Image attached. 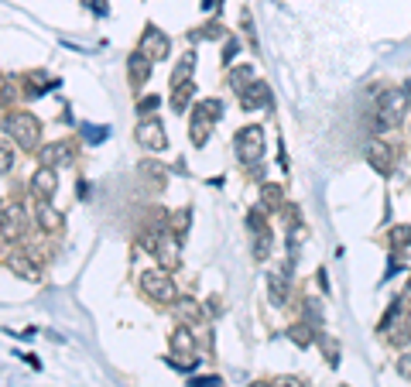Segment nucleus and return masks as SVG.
<instances>
[{"label":"nucleus","instance_id":"nucleus-22","mask_svg":"<svg viewBox=\"0 0 411 387\" xmlns=\"http://www.w3.org/2000/svg\"><path fill=\"white\" fill-rule=\"evenodd\" d=\"M319 343H323V349H326L329 363H336V340H332V336H319Z\"/></svg>","mask_w":411,"mask_h":387},{"label":"nucleus","instance_id":"nucleus-6","mask_svg":"<svg viewBox=\"0 0 411 387\" xmlns=\"http://www.w3.org/2000/svg\"><path fill=\"white\" fill-rule=\"evenodd\" d=\"M10 127H14V134H17V141H21L24 148H35V144H38L41 127H38V120H35L31 114H17Z\"/></svg>","mask_w":411,"mask_h":387},{"label":"nucleus","instance_id":"nucleus-3","mask_svg":"<svg viewBox=\"0 0 411 387\" xmlns=\"http://www.w3.org/2000/svg\"><path fill=\"white\" fill-rule=\"evenodd\" d=\"M216 120H219V103H216V100L196 107V116H192V141H196V144H203L206 137H209V130H212Z\"/></svg>","mask_w":411,"mask_h":387},{"label":"nucleus","instance_id":"nucleus-8","mask_svg":"<svg viewBox=\"0 0 411 387\" xmlns=\"http://www.w3.org/2000/svg\"><path fill=\"white\" fill-rule=\"evenodd\" d=\"M69 144L65 141H55V144H45L38 151V165H45V168H55V165H62V161H69Z\"/></svg>","mask_w":411,"mask_h":387},{"label":"nucleus","instance_id":"nucleus-14","mask_svg":"<svg viewBox=\"0 0 411 387\" xmlns=\"http://www.w3.org/2000/svg\"><path fill=\"white\" fill-rule=\"evenodd\" d=\"M192 93H196V86H192V82H178V86H175V93H171L175 110H185V107H189V100H192Z\"/></svg>","mask_w":411,"mask_h":387},{"label":"nucleus","instance_id":"nucleus-10","mask_svg":"<svg viewBox=\"0 0 411 387\" xmlns=\"http://www.w3.org/2000/svg\"><path fill=\"white\" fill-rule=\"evenodd\" d=\"M367 158H370V165H373L377 172H391V148H387V144H380V141H370Z\"/></svg>","mask_w":411,"mask_h":387},{"label":"nucleus","instance_id":"nucleus-25","mask_svg":"<svg viewBox=\"0 0 411 387\" xmlns=\"http://www.w3.org/2000/svg\"><path fill=\"white\" fill-rule=\"evenodd\" d=\"M398 374L411 377V356H401V360H398Z\"/></svg>","mask_w":411,"mask_h":387},{"label":"nucleus","instance_id":"nucleus-23","mask_svg":"<svg viewBox=\"0 0 411 387\" xmlns=\"http://www.w3.org/2000/svg\"><path fill=\"white\" fill-rule=\"evenodd\" d=\"M192 387H223V381H219V377H199V381H192Z\"/></svg>","mask_w":411,"mask_h":387},{"label":"nucleus","instance_id":"nucleus-24","mask_svg":"<svg viewBox=\"0 0 411 387\" xmlns=\"http://www.w3.org/2000/svg\"><path fill=\"white\" fill-rule=\"evenodd\" d=\"M158 107V96H148V100H141V114H151Z\"/></svg>","mask_w":411,"mask_h":387},{"label":"nucleus","instance_id":"nucleus-27","mask_svg":"<svg viewBox=\"0 0 411 387\" xmlns=\"http://www.w3.org/2000/svg\"><path fill=\"white\" fill-rule=\"evenodd\" d=\"M254 387H267V384H254Z\"/></svg>","mask_w":411,"mask_h":387},{"label":"nucleus","instance_id":"nucleus-4","mask_svg":"<svg viewBox=\"0 0 411 387\" xmlns=\"http://www.w3.org/2000/svg\"><path fill=\"white\" fill-rule=\"evenodd\" d=\"M137 141L151 151H164L168 148V137H164V127L158 120H141L137 123Z\"/></svg>","mask_w":411,"mask_h":387},{"label":"nucleus","instance_id":"nucleus-15","mask_svg":"<svg viewBox=\"0 0 411 387\" xmlns=\"http://www.w3.org/2000/svg\"><path fill=\"white\" fill-rule=\"evenodd\" d=\"M192 69H196V55H192V52H185V55H182V66H178V69H175V86H178V82H189V76H192Z\"/></svg>","mask_w":411,"mask_h":387},{"label":"nucleus","instance_id":"nucleus-1","mask_svg":"<svg viewBox=\"0 0 411 387\" xmlns=\"http://www.w3.org/2000/svg\"><path fill=\"white\" fill-rule=\"evenodd\" d=\"M405 107H408V93H405V89H387V93L380 96V103H377V120H373V127H377V130L394 127V123L405 116Z\"/></svg>","mask_w":411,"mask_h":387},{"label":"nucleus","instance_id":"nucleus-20","mask_svg":"<svg viewBox=\"0 0 411 387\" xmlns=\"http://www.w3.org/2000/svg\"><path fill=\"white\" fill-rule=\"evenodd\" d=\"M82 134H86L89 144H100V141L107 137V127H82Z\"/></svg>","mask_w":411,"mask_h":387},{"label":"nucleus","instance_id":"nucleus-13","mask_svg":"<svg viewBox=\"0 0 411 387\" xmlns=\"http://www.w3.org/2000/svg\"><path fill=\"white\" fill-rule=\"evenodd\" d=\"M267 288H271V302L281 305L288 298V284H285V271H271L267 274Z\"/></svg>","mask_w":411,"mask_h":387},{"label":"nucleus","instance_id":"nucleus-19","mask_svg":"<svg viewBox=\"0 0 411 387\" xmlns=\"http://www.w3.org/2000/svg\"><path fill=\"white\" fill-rule=\"evenodd\" d=\"M7 264H10V268H17V271H24V278H38V271H35V268H31L24 257H10Z\"/></svg>","mask_w":411,"mask_h":387},{"label":"nucleus","instance_id":"nucleus-5","mask_svg":"<svg viewBox=\"0 0 411 387\" xmlns=\"http://www.w3.org/2000/svg\"><path fill=\"white\" fill-rule=\"evenodd\" d=\"M144 291H148L151 298H158V302H175V284H171V278L162 271L144 274Z\"/></svg>","mask_w":411,"mask_h":387},{"label":"nucleus","instance_id":"nucleus-26","mask_svg":"<svg viewBox=\"0 0 411 387\" xmlns=\"http://www.w3.org/2000/svg\"><path fill=\"white\" fill-rule=\"evenodd\" d=\"M278 384H281V387H302V381H298V377H281Z\"/></svg>","mask_w":411,"mask_h":387},{"label":"nucleus","instance_id":"nucleus-11","mask_svg":"<svg viewBox=\"0 0 411 387\" xmlns=\"http://www.w3.org/2000/svg\"><path fill=\"white\" fill-rule=\"evenodd\" d=\"M127 69H130V82H134V86H141V82L148 79V73H151V59H148L144 52H137V55H130Z\"/></svg>","mask_w":411,"mask_h":387},{"label":"nucleus","instance_id":"nucleus-16","mask_svg":"<svg viewBox=\"0 0 411 387\" xmlns=\"http://www.w3.org/2000/svg\"><path fill=\"white\" fill-rule=\"evenodd\" d=\"M38 227H45V230H59V227H62V216H59L55 209H48V206H38Z\"/></svg>","mask_w":411,"mask_h":387},{"label":"nucleus","instance_id":"nucleus-7","mask_svg":"<svg viewBox=\"0 0 411 387\" xmlns=\"http://www.w3.org/2000/svg\"><path fill=\"white\" fill-rule=\"evenodd\" d=\"M141 52H144L148 59H164V55L171 52V45H168V38H164L158 28H148L144 38H141Z\"/></svg>","mask_w":411,"mask_h":387},{"label":"nucleus","instance_id":"nucleus-18","mask_svg":"<svg viewBox=\"0 0 411 387\" xmlns=\"http://www.w3.org/2000/svg\"><path fill=\"white\" fill-rule=\"evenodd\" d=\"M171 347H175V349H192V336H189V329L171 333Z\"/></svg>","mask_w":411,"mask_h":387},{"label":"nucleus","instance_id":"nucleus-17","mask_svg":"<svg viewBox=\"0 0 411 387\" xmlns=\"http://www.w3.org/2000/svg\"><path fill=\"white\" fill-rule=\"evenodd\" d=\"M288 336H291V340H295L298 347H309L316 333H309V326H295V329H288Z\"/></svg>","mask_w":411,"mask_h":387},{"label":"nucleus","instance_id":"nucleus-21","mask_svg":"<svg viewBox=\"0 0 411 387\" xmlns=\"http://www.w3.org/2000/svg\"><path fill=\"white\" fill-rule=\"evenodd\" d=\"M391 240L401 243V247H408L411 243V227H394V230H391Z\"/></svg>","mask_w":411,"mask_h":387},{"label":"nucleus","instance_id":"nucleus-2","mask_svg":"<svg viewBox=\"0 0 411 387\" xmlns=\"http://www.w3.org/2000/svg\"><path fill=\"white\" fill-rule=\"evenodd\" d=\"M261 155H264V130L261 127H244L240 137H237V158L244 165H254V161H261Z\"/></svg>","mask_w":411,"mask_h":387},{"label":"nucleus","instance_id":"nucleus-9","mask_svg":"<svg viewBox=\"0 0 411 387\" xmlns=\"http://www.w3.org/2000/svg\"><path fill=\"white\" fill-rule=\"evenodd\" d=\"M55 185H59V182H55V172H52V168H38V172H35V179H31V192L38 195L41 202H48V199H52Z\"/></svg>","mask_w":411,"mask_h":387},{"label":"nucleus","instance_id":"nucleus-12","mask_svg":"<svg viewBox=\"0 0 411 387\" xmlns=\"http://www.w3.org/2000/svg\"><path fill=\"white\" fill-rule=\"evenodd\" d=\"M158 261H162V268H175L178 264V243L171 240V236H164V240H158Z\"/></svg>","mask_w":411,"mask_h":387}]
</instances>
